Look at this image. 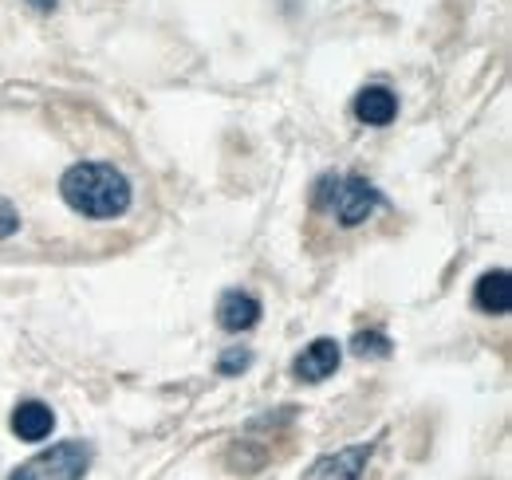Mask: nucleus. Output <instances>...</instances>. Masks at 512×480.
<instances>
[{"instance_id": "f257e3e1", "label": "nucleus", "mask_w": 512, "mask_h": 480, "mask_svg": "<svg viewBox=\"0 0 512 480\" xmlns=\"http://www.w3.org/2000/svg\"><path fill=\"white\" fill-rule=\"evenodd\" d=\"M60 197L87 221H115L130 209V181L111 162H75L60 178Z\"/></svg>"}, {"instance_id": "f03ea898", "label": "nucleus", "mask_w": 512, "mask_h": 480, "mask_svg": "<svg viewBox=\"0 0 512 480\" xmlns=\"http://www.w3.org/2000/svg\"><path fill=\"white\" fill-rule=\"evenodd\" d=\"M91 469V445L71 437V441H60L44 453H36L32 461L16 465L8 480H83Z\"/></svg>"}, {"instance_id": "7ed1b4c3", "label": "nucleus", "mask_w": 512, "mask_h": 480, "mask_svg": "<svg viewBox=\"0 0 512 480\" xmlns=\"http://www.w3.org/2000/svg\"><path fill=\"white\" fill-rule=\"evenodd\" d=\"M379 205H383V193H379L367 178L351 174V178L339 181V193H335L331 213L339 217L343 229H359L363 221H371V213H375Z\"/></svg>"}, {"instance_id": "20e7f679", "label": "nucleus", "mask_w": 512, "mask_h": 480, "mask_svg": "<svg viewBox=\"0 0 512 480\" xmlns=\"http://www.w3.org/2000/svg\"><path fill=\"white\" fill-rule=\"evenodd\" d=\"M371 457H375V441L347 445V449H339V453L320 457V461L308 469V477L304 480H363L367 465H371Z\"/></svg>"}, {"instance_id": "39448f33", "label": "nucleus", "mask_w": 512, "mask_h": 480, "mask_svg": "<svg viewBox=\"0 0 512 480\" xmlns=\"http://www.w3.org/2000/svg\"><path fill=\"white\" fill-rule=\"evenodd\" d=\"M339 362H343V343H335V339H316V343H308V347L296 355L292 374H296L300 382L316 386V382H327V378L339 370Z\"/></svg>"}, {"instance_id": "423d86ee", "label": "nucleus", "mask_w": 512, "mask_h": 480, "mask_svg": "<svg viewBox=\"0 0 512 480\" xmlns=\"http://www.w3.org/2000/svg\"><path fill=\"white\" fill-rule=\"evenodd\" d=\"M260 315H264V307H260V300L249 296V292H225V296L217 300V323H221V331H229V335L253 331L256 323H260Z\"/></svg>"}, {"instance_id": "0eeeda50", "label": "nucleus", "mask_w": 512, "mask_h": 480, "mask_svg": "<svg viewBox=\"0 0 512 480\" xmlns=\"http://www.w3.org/2000/svg\"><path fill=\"white\" fill-rule=\"evenodd\" d=\"M52 429H56V414L40 398H28V402H20L12 410V433L20 441H28V445H40L44 437H52Z\"/></svg>"}, {"instance_id": "6e6552de", "label": "nucleus", "mask_w": 512, "mask_h": 480, "mask_svg": "<svg viewBox=\"0 0 512 480\" xmlns=\"http://www.w3.org/2000/svg\"><path fill=\"white\" fill-rule=\"evenodd\" d=\"M351 115L363 122V126H386V122H394V115H398V95H394L390 87L371 83V87H363V91L355 95Z\"/></svg>"}, {"instance_id": "1a4fd4ad", "label": "nucleus", "mask_w": 512, "mask_h": 480, "mask_svg": "<svg viewBox=\"0 0 512 480\" xmlns=\"http://www.w3.org/2000/svg\"><path fill=\"white\" fill-rule=\"evenodd\" d=\"M473 307L485 311V315H509L512 307V276L505 268L497 272H485L473 288Z\"/></svg>"}, {"instance_id": "9d476101", "label": "nucleus", "mask_w": 512, "mask_h": 480, "mask_svg": "<svg viewBox=\"0 0 512 480\" xmlns=\"http://www.w3.org/2000/svg\"><path fill=\"white\" fill-rule=\"evenodd\" d=\"M351 351H355L359 359H390L394 343H390V335H383V331H359V335L351 339Z\"/></svg>"}, {"instance_id": "9b49d317", "label": "nucleus", "mask_w": 512, "mask_h": 480, "mask_svg": "<svg viewBox=\"0 0 512 480\" xmlns=\"http://www.w3.org/2000/svg\"><path fill=\"white\" fill-rule=\"evenodd\" d=\"M249 366H253V351L229 347V351L217 359V374H221V378H233V374H241V370H249Z\"/></svg>"}, {"instance_id": "f8f14e48", "label": "nucleus", "mask_w": 512, "mask_h": 480, "mask_svg": "<svg viewBox=\"0 0 512 480\" xmlns=\"http://www.w3.org/2000/svg\"><path fill=\"white\" fill-rule=\"evenodd\" d=\"M339 174H323L320 181H316V193H312V205L316 209H331L335 205V193H339Z\"/></svg>"}, {"instance_id": "ddd939ff", "label": "nucleus", "mask_w": 512, "mask_h": 480, "mask_svg": "<svg viewBox=\"0 0 512 480\" xmlns=\"http://www.w3.org/2000/svg\"><path fill=\"white\" fill-rule=\"evenodd\" d=\"M16 233H20V213L8 197H0V240L16 237Z\"/></svg>"}, {"instance_id": "4468645a", "label": "nucleus", "mask_w": 512, "mask_h": 480, "mask_svg": "<svg viewBox=\"0 0 512 480\" xmlns=\"http://www.w3.org/2000/svg\"><path fill=\"white\" fill-rule=\"evenodd\" d=\"M28 4L40 8V12H52V8H56V0H28Z\"/></svg>"}]
</instances>
